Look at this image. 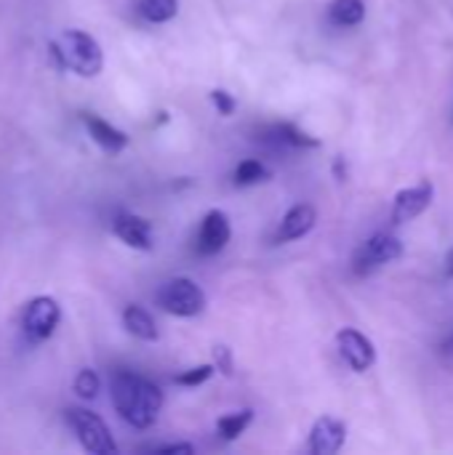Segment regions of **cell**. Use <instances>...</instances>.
<instances>
[{"label": "cell", "instance_id": "obj_1", "mask_svg": "<svg viewBox=\"0 0 453 455\" xmlns=\"http://www.w3.org/2000/svg\"><path fill=\"white\" fill-rule=\"evenodd\" d=\"M109 395L112 405L120 413L125 424L133 429H150L158 421V413L163 408V392L150 379L131 373V371H115L109 379Z\"/></svg>", "mask_w": 453, "mask_h": 455}, {"label": "cell", "instance_id": "obj_2", "mask_svg": "<svg viewBox=\"0 0 453 455\" xmlns=\"http://www.w3.org/2000/svg\"><path fill=\"white\" fill-rule=\"evenodd\" d=\"M53 64L64 72H72L77 77H96L104 67L101 45L83 29H64L51 43Z\"/></svg>", "mask_w": 453, "mask_h": 455}, {"label": "cell", "instance_id": "obj_3", "mask_svg": "<svg viewBox=\"0 0 453 455\" xmlns=\"http://www.w3.org/2000/svg\"><path fill=\"white\" fill-rule=\"evenodd\" d=\"M64 421L72 429V435L77 437V443L83 445V451L93 455L117 453V443H115L109 427L96 413H91L85 408H67Z\"/></svg>", "mask_w": 453, "mask_h": 455}, {"label": "cell", "instance_id": "obj_4", "mask_svg": "<svg viewBox=\"0 0 453 455\" xmlns=\"http://www.w3.org/2000/svg\"><path fill=\"white\" fill-rule=\"evenodd\" d=\"M155 301L163 312H168L174 317H198L206 309V293L190 277H174V280L163 283Z\"/></svg>", "mask_w": 453, "mask_h": 455}, {"label": "cell", "instance_id": "obj_5", "mask_svg": "<svg viewBox=\"0 0 453 455\" xmlns=\"http://www.w3.org/2000/svg\"><path fill=\"white\" fill-rule=\"evenodd\" d=\"M400 256H403V243L390 232H379L358 245V251L352 253V272L358 277H366V275L382 269L384 264L398 261Z\"/></svg>", "mask_w": 453, "mask_h": 455}, {"label": "cell", "instance_id": "obj_6", "mask_svg": "<svg viewBox=\"0 0 453 455\" xmlns=\"http://www.w3.org/2000/svg\"><path fill=\"white\" fill-rule=\"evenodd\" d=\"M61 320V307L56 299L51 296H35L32 301H27L24 312H21V333L27 336L29 344H40L48 341Z\"/></svg>", "mask_w": 453, "mask_h": 455}, {"label": "cell", "instance_id": "obj_7", "mask_svg": "<svg viewBox=\"0 0 453 455\" xmlns=\"http://www.w3.org/2000/svg\"><path fill=\"white\" fill-rule=\"evenodd\" d=\"M336 349H339V357L355 373H366L376 363V347H374V341L366 333L355 331V328H342L336 333Z\"/></svg>", "mask_w": 453, "mask_h": 455}, {"label": "cell", "instance_id": "obj_8", "mask_svg": "<svg viewBox=\"0 0 453 455\" xmlns=\"http://www.w3.org/2000/svg\"><path fill=\"white\" fill-rule=\"evenodd\" d=\"M433 197H435V187L433 181H419L417 187H409V189H400L395 195V205H392V221L395 224H406L417 216H422L430 205H433Z\"/></svg>", "mask_w": 453, "mask_h": 455}, {"label": "cell", "instance_id": "obj_9", "mask_svg": "<svg viewBox=\"0 0 453 455\" xmlns=\"http://www.w3.org/2000/svg\"><path fill=\"white\" fill-rule=\"evenodd\" d=\"M230 237H232L230 216L224 211H208L200 224V232H198V253L214 256L227 248Z\"/></svg>", "mask_w": 453, "mask_h": 455}, {"label": "cell", "instance_id": "obj_10", "mask_svg": "<svg viewBox=\"0 0 453 455\" xmlns=\"http://www.w3.org/2000/svg\"><path fill=\"white\" fill-rule=\"evenodd\" d=\"M112 235L133 251H152V224L136 213H117L112 221Z\"/></svg>", "mask_w": 453, "mask_h": 455}, {"label": "cell", "instance_id": "obj_11", "mask_svg": "<svg viewBox=\"0 0 453 455\" xmlns=\"http://www.w3.org/2000/svg\"><path fill=\"white\" fill-rule=\"evenodd\" d=\"M347 440V427L344 421L334 419V416H323L315 421L312 432H310V453L315 455H334L342 451Z\"/></svg>", "mask_w": 453, "mask_h": 455}, {"label": "cell", "instance_id": "obj_12", "mask_svg": "<svg viewBox=\"0 0 453 455\" xmlns=\"http://www.w3.org/2000/svg\"><path fill=\"white\" fill-rule=\"evenodd\" d=\"M315 221H318L315 208L310 203H296L280 219V227L275 232V243H291V240H299V237L310 235L312 227H315Z\"/></svg>", "mask_w": 453, "mask_h": 455}, {"label": "cell", "instance_id": "obj_13", "mask_svg": "<svg viewBox=\"0 0 453 455\" xmlns=\"http://www.w3.org/2000/svg\"><path fill=\"white\" fill-rule=\"evenodd\" d=\"M83 125H85L91 141H93L101 152H107V155H120V152L128 147V136H125L120 128H115L112 123L101 120L99 115L85 112V115H83Z\"/></svg>", "mask_w": 453, "mask_h": 455}, {"label": "cell", "instance_id": "obj_14", "mask_svg": "<svg viewBox=\"0 0 453 455\" xmlns=\"http://www.w3.org/2000/svg\"><path fill=\"white\" fill-rule=\"evenodd\" d=\"M123 325H125V331H128L133 339H139V341H158V339H160L152 315H150L144 307H139V304H128V307L123 309Z\"/></svg>", "mask_w": 453, "mask_h": 455}, {"label": "cell", "instance_id": "obj_15", "mask_svg": "<svg viewBox=\"0 0 453 455\" xmlns=\"http://www.w3.org/2000/svg\"><path fill=\"white\" fill-rule=\"evenodd\" d=\"M270 133L283 147H294V149H315V147H320V139L310 136L307 131H302L294 123H278V125L270 128Z\"/></svg>", "mask_w": 453, "mask_h": 455}, {"label": "cell", "instance_id": "obj_16", "mask_svg": "<svg viewBox=\"0 0 453 455\" xmlns=\"http://www.w3.org/2000/svg\"><path fill=\"white\" fill-rule=\"evenodd\" d=\"M366 16V3L363 0H331L328 5V19L336 27H355Z\"/></svg>", "mask_w": 453, "mask_h": 455}, {"label": "cell", "instance_id": "obj_17", "mask_svg": "<svg viewBox=\"0 0 453 455\" xmlns=\"http://www.w3.org/2000/svg\"><path fill=\"white\" fill-rule=\"evenodd\" d=\"M251 421H254V411H251V408H243V411H238V413L222 416V419L216 421L219 437L227 440V443H232V440H238V437L251 427Z\"/></svg>", "mask_w": 453, "mask_h": 455}, {"label": "cell", "instance_id": "obj_18", "mask_svg": "<svg viewBox=\"0 0 453 455\" xmlns=\"http://www.w3.org/2000/svg\"><path fill=\"white\" fill-rule=\"evenodd\" d=\"M270 179H272V171L262 160H243L235 168V184L238 187H254V184H264Z\"/></svg>", "mask_w": 453, "mask_h": 455}, {"label": "cell", "instance_id": "obj_19", "mask_svg": "<svg viewBox=\"0 0 453 455\" xmlns=\"http://www.w3.org/2000/svg\"><path fill=\"white\" fill-rule=\"evenodd\" d=\"M139 11H142V16L147 21L163 24V21H171L179 13V0H142Z\"/></svg>", "mask_w": 453, "mask_h": 455}, {"label": "cell", "instance_id": "obj_20", "mask_svg": "<svg viewBox=\"0 0 453 455\" xmlns=\"http://www.w3.org/2000/svg\"><path fill=\"white\" fill-rule=\"evenodd\" d=\"M72 389H75V395H77L80 400H96V397H99V389H101V379H99L96 371L83 368V371L75 376Z\"/></svg>", "mask_w": 453, "mask_h": 455}, {"label": "cell", "instance_id": "obj_21", "mask_svg": "<svg viewBox=\"0 0 453 455\" xmlns=\"http://www.w3.org/2000/svg\"><path fill=\"white\" fill-rule=\"evenodd\" d=\"M214 373H216V365H198V368H190V371H182L179 376H174V384L176 387H200Z\"/></svg>", "mask_w": 453, "mask_h": 455}, {"label": "cell", "instance_id": "obj_22", "mask_svg": "<svg viewBox=\"0 0 453 455\" xmlns=\"http://www.w3.org/2000/svg\"><path fill=\"white\" fill-rule=\"evenodd\" d=\"M211 104L219 109V115H224V117H230L232 112H235V107H238V101L232 99V93L230 91H224V88H214L211 91Z\"/></svg>", "mask_w": 453, "mask_h": 455}, {"label": "cell", "instance_id": "obj_23", "mask_svg": "<svg viewBox=\"0 0 453 455\" xmlns=\"http://www.w3.org/2000/svg\"><path fill=\"white\" fill-rule=\"evenodd\" d=\"M214 365H216V371H219V373H224V376H232V371H235V363H232V352H230L224 344L214 347Z\"/></svg>", "mask_w": 453, "mask_h": 455}, {"label": "cell", "instance_id": "obj_24", "mask_svg": "<svg viewBox=\"0 0 453 455\" xmlns=\"http://www.w3.org/2000/svg\"><path fill=\"white\" fill-rule=\"evenodd\" d=\"M152 453H195V448L190 443H174V445H160V448H152Z\"/></svg>", "mask_w": 453, "mask_h": 455}, {"label": "cell", "instance_id": "obj_25", "mask_svg": "<svg viewBox=\"0 0 453 455\" xmlns=\"http://www.w3.org/2000/svg\"><path fill=\"white\" fill-rule=\"evenodd\" d=\"M334 173H336V179H339V181H347V163H344V157H342V155L334 160Z\"/></svg>", "mask_w": 453, "mask_h": 455}, {"label": "cell", "instance_id": "obj_26", "mask_svg": "<svg viewBox=\"0 0 453 455\" xmlns=\"http://www.w3.org/2000/svg\"><path fill=\"white\" fill-rule=\"evenodd\" d=\"M446 272H449V277H453V251L449 253V259H446Z\"/></svg>", "mask_w": 453, "mask_h": 455}, {"label": "cell", "instance_id": "obj_27", "mask_svg": "<svg viewBox=\"0 0 453 455\" xmlns=\"http://www.w3.org/2000/svg\"><path fill=\"white\" fill-rule=\"evenodd\" d=\"M451 349H453V339H451Z\"/></svg>", "mask_w": 453, "mask_h": 455}]
</instances>
